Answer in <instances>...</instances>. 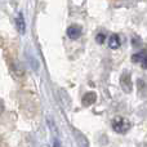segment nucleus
I'll return each mask as SVG.
<instances>
[{
    "label": "nucleus",
    "mask_w": 147,
    "mask_h": 147,
    "mask_svg": "<svg viewBox=\"0 0 147 147\" xmlns=\"http://www.w3.org/2000/svg\"><path fill=\"white\" fill-rule=\"evenodd\" d=\"M112 129L116 133H120V134L127 133L130 129V121L123 116H116L112 120Z\"/></svg>",
    "instance_id": "nucleus-1"
},
{
    "label": "nucleus",
    "mask_w": 147,
    "mask_h": 147,
    "mask_svg": "<svg viewBox=\"0 0 147 147\" xmlns=\"http://www.w3.org/2000/svg\"><path fill=\"white\" fill-rule=\"evenodd\" d=\"M120 84H121V88L124 89L127 93H130L133 88V84H132V78H130V74L128 71L123 72L121 78H120Z\"/></svg>",
    "instance_id": "nucleus-2"
},
{
    "label": "nucleus",
    "mask_w": 147,
    "mask_h": 147,
    "mask_svg": "<svg viewBox=\"0 0 147 147\" xmlns=\"http://www.w3.org/2000/svg\"><path fill=\"white\" fill-rule=\"evenodd\" d=\"M80 35H81V27H79V26L72 25L67 28V36H69L70 39H72V40L78 39Z\"/></svg>",
    "instance_id": "nucleus-3"
},
{
    "label": "nucleus",
    "mask_w": 147,
    "mask_h": 147,
    "mask_svg": "<svg viewBox=\"0 0 147 147\" xmlns=\"http://www.w3.org/2000/svg\"><path fill=\"white\" fill-rule=\"evenodd\" d=\"M96 101H97V94L94 93V92H88L86 94H84L83 99H81L84 106H90V105H93Z\"/></svg>",
    "instance_id": "nucleus-4"
},
{
    "label": "nucleus",
    "mask_w": 147,
    "mask_h": 147,
    "mask_svg": "<svg viewBox=\"0 0 147 147\" xmlns=\"http://www.w3.org/2000/svg\"><path fill=\"white\" fill-rule=\"evenodd\" d=\"M120 44H121V41H120V38L119 35H116V34H114V35L110 36V40H109V47L111 49H117L120 47Z\"/></svg>",
    "instance_id": "nucleus-5"
},
{
    "label": "nucleus",
    "mask_w": 147,
    "mask_h": 147,
    "mask_svg": "<svg viewBox=\"0 0 147 147\" xmlns=\"http://www.w3.org/2000/svg\"><path fill=\"white\" fill-rule=\"evenodd\" d=\"M16 26H17V30L20 31L21 34H25V30H26V25H25V20H23V16L18 14V17L16 18Z\"/></svg>",
    "instance_id": "nucleus-6"
},
{
    "label": "nucleus",
    "mask_w": 147,
    "mask_h": 147,
    "mask_svg": "<svg viewBox=\"0 0 147 147\" xmlns=\"http://www.w3.org/2000/svg\"><path fill=\"white\" fill-rule=\"evenodd\" d=\"M75 136H76V140H78V142H79V146H80V147H89L88 140H86V137L83 134V133L76 132Z\"/></svg>",
    "instance_id": "nucleus-7"
},
{
    "label": "nucleus",
    "mask_w": 147,
    "mask_h": 147,
    "mask_svg": "<svg viewBox=\"0 0 147 147\" xmlns=\"http://www.w3.org/2000/svg\"><path fill=\"white\" fill-rule=\"evenodd\" d=\"M146 54H147V52H141V53H137V54H133L132 56V61L133 62H136V63H142V61H143V58L146 57Z\"/></svg>",
    "instance_id": "nucleus-8"
},
{
    "label": "nucleus",
    "mask_w": 147,
    "mask_h": 147,
    "mask_svg": "<svg viewBox=\"0 0 147 147\" xmlns=\"http://www.w3.org/2000/svg\"><path fill=\"white\" fill-rule=\"evenodd\" d=\"M105 40H106V35H105V34H98V35L96 36V41L98 44H102V43H105Z\"/></svg>",
    "instance_id": "nucleus-9"
},
{
    "label": "nucleus",
    "mask_w": 147,
    "mask_h": 147,
    "mask_svg": "<svg viewBox=\"0 0 147 147\" xmlns=\"http://www.w3.org/2000/svg\"><path fill=\"white\" fill-rule=\"evenodd\" d=\"M141 66H142L143 69H147V54H146L145 58H143V61H142V63H141Z\"/></svg>",
    "instance_id": "nucleus-10"
},
{
    "label": "nucleus",
    "mask_w": 147,
    "mask_h": 147,
    "mask_svg": "<svg viewBox=\"0 0 147 147\" xmlns=\"http://www.w3.org/2000/svg\"><path fill=\"white\" fill-rule=\"evenodd\" d=\"M4 112V103H3V101L0 99V115Z\"/></svg>",
    "instance_id": "nucleus-11"
}]
</instances>
